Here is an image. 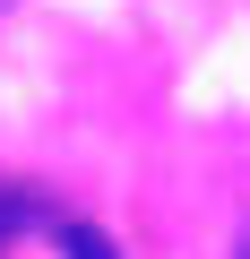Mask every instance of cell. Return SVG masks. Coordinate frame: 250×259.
Wrapping results in <instances>:
<instances>
[{"instance_id":"obj_1","label":"cell","mask_w":250,"mask_h":259,"mask_svg":"<svg viewBox=\"0 0 250 259\" xmlns=\"http://www.w3.org/2000/svg\"><path fill=\"white\" fill-rule=\"evenodd\" d=\"M52 233H61V259H112V242L86 233V225H52Z\"/></svg>"},{"instance_id":"obj_3","label":"cell","mask_w":250,"mask_h":259,"mask_svg":"<svg viewBox=\"0 0 250 259\" xmlns=\"http://www.w3.org/2000/svg\"><path fill=\"white\" fill-rule=\"evenodd\" d=\"M0 9H9V0H0Z\"/></svg>"},{"instance_id":"obj_2","label":"cell","mask_w":250,"mask_h":259,"mask_svg":"<svg viewBox=\"0 0 250 259\" xmlns=\"http://www.w3.org/2000/svg\"><path fill=\"white\" fill-rule=\"evenodd\" d=\"M233 259H250V225H241V242H233Z\"/></svg>"}]
</instances>
